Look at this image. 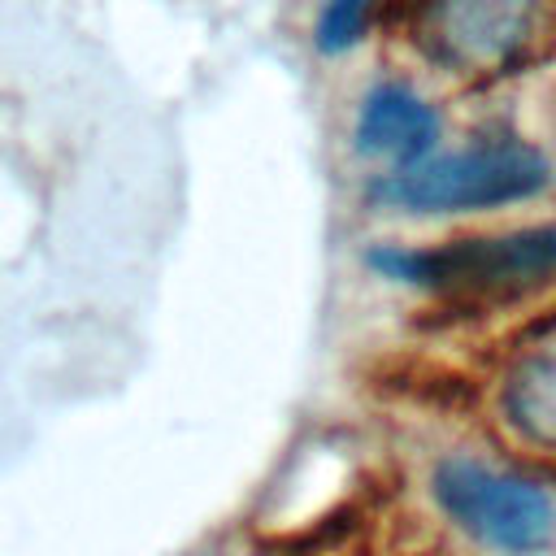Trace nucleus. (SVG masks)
<instances>
[{"instance_id": "423d86ee", "label": "nucleus", "mask_w": 556, "mask_h": 556, "mask_svg": "<svg viewBox=\"0 0 556 556\" xmlns=\"http://www.w3.org/2000/svg\"><path fill=\"white\" fill-rule=\"evenodd\" d=\"M439 139H443V113L404 78H378L356 104L352 143L361 156L387 161V169L434 152Z\"/></svg>"}, {"instance_id": "39448f33", "label": "nucleus", "mask_w": 556, "mask_h": 556, "mask_svg": "<svg viewBox=\"0 0 556 556\" xmlns=\"http://www.w3.org/2000/svg\"><path fill=\"white\" fill-rule=\"evenodd\" d=\"M491 413L521 456L556 465V308L534 317L500 356Z\"/></svg>"}, {"instance_id": "f257e3e1", "label": "nucleus", "mask_w": 556, "mask_h": 556, "mask_svg": "<svg viewBox=\"0 0 556 556\" xmlns=\"http://www.w3.org/2000/svg\"><path fill=\"white\" fill-rule=\"evenodd\" d=\"M369 265L456 313H508L556 295V217H526L426 248L382 243Z\"/></svg>"}, {"instance_id": "7ed1b4c3", "label": "nucleus", "mask_w": 556, "mask_h": 556, "mask_svg": "<svg viewBox=\"0 0 556 556\" xmlns=\"http://www.w3.org/2000/svg\"><path fill=\"white\" fill-rule=\"evenodd\" d=\"M430 504L482 552H556V478L526 460L447 452L430 465Z\"/></svg>"}, {"instance_id": "20e7f679", "label": "nucleus", "mask_w": 556, "mask_h": 556, "mask_svg": "<svg viewBox=\"0 0 556 556\" xmlns=\"http://www.w3.org/2000/svg\"><path fill=\"white\" fill-rule=\"evenodd\" d=\"M408 43L456 83H500L556 52V0H413Z\"/></svg>"}, {"instance_id": "0eeeda50", "label": "nucleus", "mask_w": 556, "mask_h": 556, "mask_svg": "<svg viewBox=\"0 0 556 556\" xmlns=\"http://www.w3.org/2000/svg\"><path fill=\"white\" fill-rule=\"evenodd\" d=\"M374 4L378 0H326L321 13H317V48L321 52H348L365 39L369 30V17H374Z\"/></svg>"}, {"instance_id": "f03ea898", "label": "nucleus", "mask_w": 556, "mask_h": 556, "mask_svg": "<svg viewBox=\"0 0 556 556\" xmlns=\"http://www.w3.org/2000/svg\"><path fill=\"white\" fill-rule=\"evenodd\" d=\"M556 182L552 156L526 135H478L460 148H434L374 178L369 195L408 217L504 213L547 195Z\"/></svg>"}]
</instances>
